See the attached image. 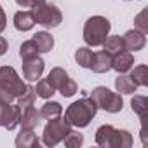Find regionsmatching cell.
<instances>
[{
	"mask_svg": "<svg viewBox=\"0 0 148 148\" xmlns=\"http://www.w3.org/2000/svg\"><path fill=\"white\" fill-rule=\"evenodd\" d=\"M98 113V105L94 103V99L89 96L75 101V103H71L66 112H64V119L70 122V125L73 127H87L91 124V120L96 117Z\"/></svg>",
	"mask_w": 148,
	"mask_h": 148,
	"instance_id": "6da1fadb",
	"label": "cell"
},
{
	"mask_svg": "<svg viewBox=\"0 0 148 148\" xmlns=\"http://www.w3.org/2000/svg\"><path fill=\"white\" fill-rule=\"evenodd\" d=\"M26 89L12 66H0V103H12Z\"/></svg>",
	"mask_w": 148,
	"mask_h": 148,
	"instance_id": "7a4b0ae2",
	"label": "cell"
},
{
	"mask_svg": "<svg viewBox=\"0 0 148 148\" xmlns=\"http://www.w3.org/2000/svg\"><path fill=\"white\" fill-rule=\"evenodd\" d=\"M110 28H112V25L105 16L89 18L84 25V42L89 47L103 45V42L106 40V37L110 33Z\"/></svg>",
	"mask_w": 148,
	"mask_h": 148,
	"instance_id": "3957f363",
	"label": "cell"
},
{
	"mask_svg": "<svg viewBox=\"0 0 148 148\" xmlns=\"http://www.w3.org/2000/svg\"><path fill=\"white\" fill-rule=\"evenodd\" d=\"M91 98L94 99V103L98 105V108H103L105 112L108 113H119L122 112L124 108V99L120 94L117 92H112L108 87L105 86H99V87H94L92 92H91Z\"/></svg>",
	"mask_w": 148,
	"mask_h": 148,
	"instance_id": "277c9868",
	"label": "cell"
},
{
	"mask_svg": "<svg viewBox=\"0 0 148 148\" xmlns=\"http://www.w3.org/2000/svg\"><path fill=\"white\" fill-rule=\"evenodd\" d=\"M70 131H71V125L66 119H61V117L49 119V122L45 124L44 132H42V141L45 146H56L58 143L63 141V138Z\"/></svg>",
	"mask_w": 148,
	"mask_h": 148,
	"instance_id": "5b68a950",
	"label": "cell"
},
{
	"mask_svg": "<svg viewBox=\"0 0 148 148\" xmlns=\"http://www.w3.org/2000/svg\"><path fill=\"white\" fill-rule=\"evenodd\" d=\"M32 14H33L35 23H37V25H42V26H45V28H56V26H59L61 21H63L61 11H59L56 5L47 4V2L33 5V7H32Z\"/></svg>",
	"mask_w": 148,
	"mask_h": 148,
	"instance_id": "8992f818",
	"label": "cell"
},
{
	"mask_svg": "<svg viewBox=\"0 0 148 148\" xmlns=\"http://www.w3.org/2000/svg\"><path fill=\"white\" fill-rule=\"evenodd\" d=\"M23 110L19 108V105H12V103H0V127H5L9 131L16 129L19 125Z\"/></svg>",
	"mask_w": 148,
	"mask_h": 148,
	"instance_id": "52a82bcc",
	"label": "cell"
},
{
	"mask_svg": "<svg viewBox=\"0 0 148 148\" xmlns=\"http://www.w3.org/2000/svg\"><path fill=\"white\" fill-rule=\"evenodd\" d=\"M44 59L40 56H35V58H30V59H23V75L26 80L30 82H35L37 79L42 77L44 73Z\"/></svg>",
	"mask_w": 148,
	"mask_h": 148,
	"instance_id": "ba28073f",
	"label": "cell"
},
{
	"mask_svg": "<svg viewBox=\"0 0 148 148\" xmlns=\"http://www.w3.org/2000/svg\"><path fill=\"white\" fill-rule=\"evenodd\" d=\"M122 40H124V47H125L127 52L141 51V49L145 47V44H146V37H145V33L139 32V30H136V28L125 32V35L122 37Z\"/></svg>",
	"mask_w": 148,
	"mask_h": 148,
	"instance_id": "9c48e42d",
	"label": "cell"
},
{
	"mask_svg": "<svg viewBox=\"0 0 148 148\" xmlns=\"http://www.w3.org/2000/svg\"><path fill=\"white\" fill-rule=\"evenodd\" d=\"M89 68L94 71V73H106L112 70V56L105 51H99V52H92V59H91V64Z\"/></svg>",
	"mask_w": 148,
	"mask_h": 148,
	"instance_id": "30bf717a",
	"label": "cell"
},
{
	"mask_svg": "<svg viewBox=\"0 0 148 148\" xmlns=\"http://www.w3.org/2000/svg\"><path fill=\"white\" fill-rule=\"evenodd\" d=\"M132 66H134V56H132V52L124 51V52H120V54H117V56L112 58V70H115L119 73H127Z\"/></svg>",
	"mask_w": 148,
	"mask_h": 148,
	"instance_id": "8fae6325",
	"label": "cell"
},
{
	"mask_svg": "<svg viewBox=\"0 0 148 148\" xmlns=\"http://www.w3.org/2000/svg\"><path fill=\"white\" fill-rule=\"evenodd\" d=\"M40 110L30 106L26 110H23V115H21V120H19V125L21 129H37V125L40 124Z\"/></svg>",
	"mask_w": 148,
	"mask_h": 148,
	"instance_id": "7c38bea8",
	"label": "cell"
},
{
	"mask_svg": "<svg viewBox=\"0 0 148 148\" xmlns=\"http://www.w3.org/2000/svg\"><path fill=\"white\" fill-rule=\"evenodd\" d=\"M38 136L35 134V129H21L16 136V146L18 148H35L38 146Z\"/></svg>",
	"mask_w": 148,
	"mask_h": 148,
	"instance_id": "4fadbf2b",
	"label": "cell"
},
{
	"mask_svg": "<svg viewBox=\"0 0 148 148\" xmlns=\"http://www.w3.org/2000/svg\"><path fill=\"white\" fill-rule=\"evenodd\" d=\"M14 26L19 32H28L35 26V19L32 11H19L14 14Z\"/></svg>",
	"mask_w": 148,
	"mask_h": 148,
	"instance_id": "5bb4252c",
	"label": "cell"
},
{
	"mask_svg": "<svg viewBox=\"0 0 148 148\" xmlns=\"http://www.w3.org/2000/svg\"><path fill=\"white\" fill-rule=\"evenodd\" d=\"M33 42L37 44L38 52H42V54L51 52L52 47H54V37H52L49 32H37V33L33 35Z\"/></svg>",
	"mask_w": 148,
	"mask_h": 148,
	"instance_id": "9a60e30c",
	"label": "cell"
},
{
	"mask_svg": "<svg viewBox=\"0 0 148 148\" xmlns=\"http://www.w3.org/2000/svg\"><path fill=\"white\" fill-rule=\"evenodd\" d=\"M103 51L108 52L112 58L117 56V54H120V52H124L125 47H124V40H122V37H120V35L106 37V40L103 42Z\"/></svg>",
	"mask_w": 148,
	"mask_h": 148,
	"instance_id": "2e32d148",
	"label": "cell"
},
{
	"mask_svg": "<svg viewBox=\"0 0 148 148\" xmlns=\"http://www.w3.org/2000/svg\"><path fill=\"white\" fill-rule=\"evenodd\" d=\"M113 132H115V127L110 125V124H105V125L98 127V131H96V145L101 146V148H110Z\"/></svg>",
	"mask_w": 148,
	"mask_h": 148,
	"instance_id": "e0dca14e",
	"label": "cell"
},
{
	"mask_svg": "<svg viewBox=\"0 0 148 148\" xmlns=\"http://www.w3.org/2000/svg\"><path fill=\"white\" fill-rule=\"evenodd\" d=\"M131 146H132V136H131V132L125 131V129H115L110 148H131Z\"/></svg>",
	"mask_w": 148,
	"mask_h": 148,
	"instance_id": "ac0fdd59",
	"label": "cell"
},
{
	"mask_svg": "<svg viewBox=\"0 0 148 148\" xmlns=\"http://www.w3.org/2000/svg\"><path fill=\"white\" fill-rule=\"evenodd\" d=\"M115 89L120 94H132V92H136L138 86L132 82V79L129 75H125V73H119V77L115 79Z\"/></svg>",
	"mask_w": 148,
	"mask_h": 148,
	"instance_id": "d6986e66",
	"label": "cell"
},
{
	"mask_svg": "<svg viewBox=\"0 0 148 148\" xmlns=\"http://www.w3.org/2000/svg\"><path fill=\"white\" fill-rule=\"evenodd\" d=\"M129 77L132 79V82L139 87H146L148 86V66L146 64H138V66H132L129 70Z\"/></svg>",
	"mask_w": 148,
	"mask_h": 148,
	"instance_id": "ffe728a7",
	"label": "cell"
},
{
	"mask_svg": "<svg viewBox=\"0 0 148 148\" xmlns=\"http://www.w3.org/2000/svg\"><path fill=\"white\" fill-rule=\"evenodd\" d=\"M131 108L136 115H139L141 120H146V115H148V98L146 96H134L131 99Z\"/></svg>",
	"mask_w": 148,
	"mask_h": 148,
	"instance_id": "44dd1931",
	"label": "cell"
},
{
	"mask_svg": "<svg viewBox=\"0 0 148 148\" xmlns=\"http://www.w3.org/2000/svg\"><path fill=\"white\" fill-rule=\"evenodd\" d=\"M66 79H68L66 70H64V68H59V66L52 68V70L49 71V75H47V80L51 82V86H52L56 91H58V89L66 82Z\"/></svg>",
	"mask_w": 148,
	"mask_h": 148,
	"instance_id": "7402d4cb",
	"label": "cell"
},
{
	"mask_svg": "<svg viewBox=\"0 0 148 148\" xmlns=\"http://www.w3.org/2000/svg\"><path fill=\"white\" fill-rule=\"evenodd\" d=\"M16 99H18V105H19V108H21V110H26V108L33 106V105H35V99H37L35 87H32V86H26L25 92H23L21 96H18Z\"/></svg>",
	"mask_w": 148,
	"mask_h": 148,
	"instance_id": "603a6c76",
	"label": "cell"
},
{
	"mask_svg": "<svg viewBox=\"0 0 148 148\" xmlns=\"http://www.w3.org/2000/svg\"><path fill=\"white\" fill-rule=\"evenodd\" d=\"M63 113V106L58 103V101H47V103H44L42 105V108H40V115H42V119H54V117H59Z\"/></svg>",
	"mask_w": 148,
	"mask_h": 148,
	"instance_id": "cb8c5ba5",
	"label": "cell"
},
{
	"mask_svg": "<svg viewBox=\"0 0 148 148\" xmlns=\"http://www.w3.org/2000/svg\"><path fill=\"white\" fill-rule=\"evenodd\" d=\"M91 59H92V51H91L89 45H86V47H79V49L75 51V61H77L82 68H89Z\"/></svg>",
	"mask_w": 148,
	"mask_h": 148,
	"instance_id": "d4e9b609",
	"label": "cell"
},
{
	"mask_svg": "<svg viewBox=\"0 0 148 148\" xmlns=\"http://www.w3.org/2000/svg\"><path fill=\"white\" fill-rule=\"evenodd\" d=\"M35 56H38V47L33 42V38L23 42L21 47H19V58L21 59H30V58H35Z\"/></svg>",
	"mask_w": 148,
	"mask_h": 148,
	"instance_id": "484cf974",
	"label": "cell"
},
{
	"mask_svg": "<svg viewBox=\"0 0 148 148\" xmlns=\"http://www.w3.org/2000/svg\"><path fill=\"white\" fill-rule=\"evenodd\" d=\"M35 92H37V96H40L44 99H49V98H52V94L56 92V89L51 86V82L47 79H44V80H38V84L35 87Z\"/></svg>",
	"mask_w": 148,
	"mask_h": 148,
	"instance_id": "4316f807",
	"label": "cell"
},
{
	"mask_svg": "<svg viewBox=\"0 0 148 148\" xmlns=\"http://www.w3.org/2000/svg\"><path fill=\"white\" fill-rule=\"evenodd\" d=\"M63 141H64V146H68V148H79V146H82V143H84V136H82L79 131H70V132L63 138Z\"/></svg>",
	"mask_w": 148,
	"mask_h": 148,
	"instance_id": "83f0119b",
	"label": "cell"
},
{
	"mask_svg": "<svg viewBox=\"0 0 148 148\" xmlns=\"http://www.w3.org/2000/svg\"><path fill=\"white\" fill-rule=\"evenodd\" d=\"M59 92H61V96H64V98H71L73 94L77 92V84H75V80H71L70 77L66 79V82L58 89Z\"/></svg>",
	"mask_w": 148,
	"mask_h": 148,
	"instance_id": "f1b7e54d",
	"label": "cell"
},
{
	"mask_svg": "<svg viewBox=\"0 0 148 148\" xmlns=\"http://www.w3.org/2000/svg\"><path fill=\"white\" fill-rule=\"evenodd\" d=\"M146 9H143L136 18H134V28L136 30H139V32H143L145 35L148 33V21H146Z\"/></svg>",
	"mask_w": 148,
	"mask_h": 148,
	"instance_id": "f546056e",
	"label": "cell"
},
{
	"mask_svg": "<svg viewBox=\"0 0 148 148\" xmlns=\"http://www.w3.org/2000/svg\"><path fill=\"white\" fill-rule=\"evenodd\" d=\"M7 26V18H5V12L2 9V5H0V33H2Z\"/></svg>",
	"mask_w": 148,
	"mask_h": 148,
	"instance_id": "4dcf8cb0",
	"label": "cell"
},
{
	"mask_svg": "<svg viewBox=\"0 0 148 148\" xmlns=\"http://www.w3.org/2000/svg\"><path fill=\"white\" fill-rule=\"evenodd\" d=\"M7 47H9L7 40H5L4 37H0V56H4V54L7 52Z\"/></svg>",
	"mask_w": 148,
	"mask_h": 148,
	"instance_id": "1f68e13d",
	"label": "cell"
},
{
	"mask_svg": "<svg viewBox=\"0 0 148 148\" xmlns=\"http://www.w3.org/2000/svg\"><path fill=\"white\" fill-rule=\"evenodd\" d=\"M16 4H18L19 7H23V9H32V7H33L32 0H16Z\"/></svg>",
	"mask_w": 148,
	"mask_h": 148,
	"instance_id": "d6a6232c",
	"label": "cell"
},
{
	"mask_svg": "<svg viewBox=\"0 0 148 148\" xmlns=\"http://www.w3.org/2000/svg\"><path fill=\"white\" fill-rule=\"evenodd\" d=\"M44 2H45V0H32V4H33V5H37V4H44Z\"/></svg>",
	"mask_w": 148,
	"mask_h": 148,
	"instance_id": "836d02e7",
	"label": "cell"
}]
</instances>
